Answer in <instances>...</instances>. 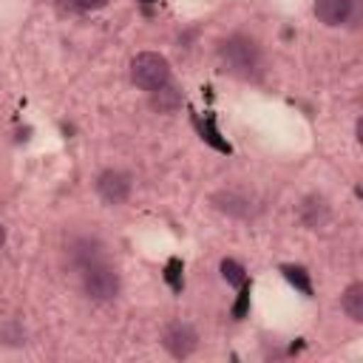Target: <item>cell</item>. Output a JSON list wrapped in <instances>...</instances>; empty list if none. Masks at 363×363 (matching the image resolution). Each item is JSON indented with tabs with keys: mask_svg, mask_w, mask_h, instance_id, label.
<instances>
[{
	"mask_svg": "<svg viewBox=\"0 0 363 363\" xmlns=\"http://www.w3.org/2000/svg\"><path fill=\"white\" fill-rule=\"evenodd\" d=\"M218 60L224 71H230L238 79H255L261 74V48L247 34H230L218 45Z\"/></svg>",
	"mask_w": 363,
	"mask_h": 363,
	"instance_id": "6da1fadb",
	"label": "cell"
},
{
	"mask_svg": "<svg viewBox=\"0 0 363 363\" xmlns=\"http://www.w3.org/2000/svg\"><path fill=\"white\" fill-rule=\"evenodd\" d=\"M79 286H82L85 298H91L96 303H108L119 295L122 278H119L116 267H111L105 261H94L85 269H79Z\"/></svg>",
	"mask_w": 363,
	"mask_h": 363,
	"instance_id": "7a4b0ae2",
	"label": "cell"
},
{
	"mask_svg": "<svg viewBox=\"0 0 363 363\" xmlns=\"http://www.w3.org/2000/svg\"><path fill=\"white\" fill-rule=\"evenodd\" d=\"M130 79L142 91H156L170 82V62L156 51H142L130 60Z\"/></svg>",
	"mask_w": 363,
	"mask_h": 363,
	"instance_id": "3957f363",
	"label": "cell"
},
{
	"mask_svg": "<svg viewBox=\"0 0 363 363\" xmlns=\"http://www.w3.org/2000/svg\"><path fill=\"white\" fill-rule=\"evenodd\" d=\"M94 190H96V196H99L108 207H119V204H125V201L130 199V193H133V176H130L128 170H122V167H105V170L96 176Z\"/></svg>",
	"mask_w": 363,
	"mask_h": 363,
	"instance_id": "277c9868",
	"label": "cell"
},
{
	"mask_svg": "<svg viewBox=\"0 0 363 363\" xmlns=\"http://www.w3.org/2000/svg\"><path fill=\"white\" fill-rule=\"evenodd\" d=\"M162 346L167 349V354L184 360V357H190L199 349V332L190 323H184V320H173L162 332Z\"/></svg>",
	"mask_w": 363,
	"mask_h": 363,
	"instance_id": "5b68a950",
	"label": "cell"
},
{
	"mask_svg": "<svg viewBox=\"0 0 363 363\" xmlns=\"http://www.w3.org/2000/svg\"><path fill=\"white\" fill-rule=\"evenodd\" d=\"M312 11L323 26L337 28L357 20V0H315Z\"/></svg>",
	"mask_w": 363,
	"mask_h": 363,
	"instance_id": "8992f818",
	"label": "cell"
},
{
	"mask_svg": "<svg viewBox=\"0 0 363 363\" xmlns=\"http://www.w3.org/2000/svg\"><path fill=\"white\" fill-rule=\"evenodd\" d=\"M210 204H213L218 213L230 216V218H244V216H250V199H247L244 193H238V190H218V193L210 196Z\"/></svg>",
	"mask_w": 363,
	"mask_h": 363,
	"instance_id": "52a82bcc",
	"label": "cell"
},
{
	"mask_svg": "<svg viewBox=\"0 0 363 363\" xmlns=\"http://www.w3.org/2000/svg\"><path fill=\"white\" fill-rule=\"evenodd\" d=\"M68 261H71V267L79 272V269H85L88 264L102 261V247H99L96 241H91V238H77V241H71V247H68Z\"/></svg>",
	"mask_w": 363,
	"mask_h": 363,
	"instance_id": "ba28073f",
	"label": "cell"
},
{
	"mask_svg": "<svg viewBox=\"0 0 363 363\" xmlns=\"http://www.w3.org/2000/svg\"><path fill=\"white\" fill-rule=\"evenodd\" d=\"M298 213H301V221H303L309 230H318V227H323V224L329 221V204H326L323 196H306V199L301 201Z\"/></svg>",
	"mask_w": 363,
	"mask_h": 363,
	"instance_id": "9c48e42d",
	"label": "cell"
},
{
	"mask_svg": "<svg viewBox=\"0 0 363 363\" xmlns=\"http://www.w3.org/2000/svg\"><path fill=\"white\" fill-rule=\"evenodd\" d=\"M182 102H184V94H182V88H176V85H162V88H156V91H150V108L156 111V113H173V111H179L182 108Z\"/></svg>",
	"mask_w": 363,
	"mask_h": 363,
	"instance_id": "30bf717a",
	"label": "cell"
},
{
	"mask_svg": "<svg viewBox=\"0 0 363 363\" xmlns=\"http://www.w3.org/2000/svg\"><path fill=\"white\" fill-rule=\"evenodd\" d=\"M340 309L346 312L349 320H354V323L363 320V284H360V281H354V284H349V286L343 289V295H340Z\"/></svg>",
	"mask_w": 363,
	"mask_h": 363,
	"instance_id": "8fae6325",
	"label": "cell"
},
{
	"mask_svg": "<svg viewBox=\"0 0 363 363\" xmlns=\"http://www.w3.org/2000/svg\"><path fill=\"white\" fill-rule=\"evenodd\" d=\"M281 272H284V278H286L295 289H301L306 298H312V281H309V272H306L301 264H284Z\"/></svg>",
	"mask_w": 363,
	"mask_h": 363,
	"instance_id": "7c38bea8",
	"label": "cell"
},
{
	"mask_svg": "<svg viewBox=\"0 0 363 363\" xmlns=\"http://www.w3.org/2000/svg\"><path fill=\"white\" fill-rule=\"evenodd\" d=\"M196 125H199V133H201V139H204V142H210L213 147H218V150L230 153V145H227L224 139H218V130H216V125H213V116L196 119Z\"/></svg>",
	"mask_w": 363,
	"mask_h": 363,
	"instance_id": "4fadbf2b",
	"label": "cell"
},
{
	"mask_svg": "<svg viewBox=\"0 0 363 363\" xmlns=\"http://www.w3.org/2000/svg\"><path fill=\"white\" fill-rule=\"evenodd\" d=\"M221 278L230 284V286H244L247 284V272H244V267L238 264V261H233V258H224L221 261Z\"/></svg>",
	"mask_w": 363,
	"mask_h": 363,
	"instance_id": "5bb4252c",
	"label": "cell"
},
{
	"mask_svg": "<svg viewBox=\"0 0 363 363\" xmlns=\"http://www.w3.org/2000/svg\"><path fill=\"white\" fill-rule=\"evenodd\" d=\"M164 281L170 284L173 292H182V284H184V281H182V261H179V258H170V261H167V267H164Z\"/></svg>",
	"mask_w": 363,
	"mask_h": 363,
	"instance_id": "9a60e30c",
	"label": "cell"
},
{
	"mask_svg": "<svg viewBox=\"0 0 363 363\" xmlns=\"http://www.w3.org/2000/svg\"><path fill=\"white\" fill-rule=\"evenodd\" d=\"M60 6L68 11H96V9H105L108 0H60Z\"/></svg>",
	"mask_w": 363,
	"mask_h": 363,
	"instance_id": "2e32d148",
	"label": "cell"
},
{
	"mask_svg": "<svg viewBox=\"0 0 363 363\" xmlns=\"http://www.w3.org/2000/svg\"><path fill=\"white\" fill-rule=\"evenodd\" d=\"M247 309H250V281H247L244 286H238V301H235V306H233V318L241 320V318L247 315Z\"/></svg>",
	"mask_w": 363,
	"mask_h": 363,
	"instance_id": "e0dca14e",
	"label": "cell"
},
{
	"mask_svg": "<svg viewBox=\"0 0 363 363\" xmlns=\"http://www.w3.org/2000/svg\"><path fill=\"white\" fill-rule=\"evenodd\" d=\"M0 337H3L6 343H14V346H17V343H26V340H23L26 335H23V329H20L17 323H6V326L0 329Z\"/></svg>",
	"mask_w": 363,
	"mask_h": 363,
	"instance_id": "ac0fdd59",
	"label": "cell"
},
{
	"mask_svg": "<svg viewBox=\"0 0 363 363\" xmlns=\"http://www.w3.org/2000/svg\"><path fill=\"white\" fill-rule=\"evenodd\" d=\"M3 244H6V227L0 224V247H3Z\"/></svg>",
	"mask_w": 363,
	"mask_h": 363,
	"instance_id": "d6986e66",
	"label": "cell"
},
{
	"mask_svg": "<svg viewBox=\"0 0 363 363\" xmlns=\"http://www.w3.org/2000/svg\"><path fill=\"white\" fill-rule=\"evenodd\" d=\"M139 3H156V0H139Z\"/></svg>",
	"mask_w": 363,
	"mask_h": 363,
	"instance_id": "ffe728a7",
	"label": "cell"
}]
</instances>
